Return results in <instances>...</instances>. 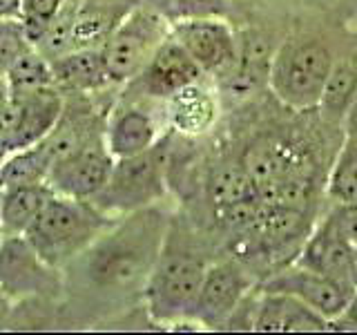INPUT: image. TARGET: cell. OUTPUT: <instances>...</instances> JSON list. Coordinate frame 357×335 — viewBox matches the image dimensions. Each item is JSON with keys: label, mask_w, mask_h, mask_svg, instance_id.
Here are the masks:
<instances>
[{"label": "cell", "mask_w": 357, "mask_h": 335, "mask_svg": "<svg viewBox=\"0 0 357 335\" xmlns=\"http://www.w3.org/2000/svg\"><path fill=\"white\" fill-rule=\"evenodd\" d=\"M33 43L20 18L0 20V72H7L22 54L29 52Z\"/></svg>", "instance_id": "27"}, {"label": "cell", "mask_w": 357, "mask_h": 335, "mask_svg": "<svg viewBox=\"0 0 357 335\" xmlns=\"http://www.w3.org/2000/svg\"><path fill=\"white\" fill-rule=\"evenodd\" d=\"M11 311V302L0 293V329H7V318Z\"/></svg>", "instance_id": "33"}, {"label": "cell", "mask_w": 357, "mask_h": 335, "mask_svg": "<svg viewBox=\"0 0 357 335\" xmlns=\"http://www.w3.org/2000/svg\"><path fill=\"white\" fill-rule=\"evenodd\" d=\"M261 290H273V293H288L297 299H301L310 308H315L319 315H324L328 322L342 315L351 299L349 290L337 286L333 279L324 277L317 271H310L306 266H286L282 271L268 275L261 286Z\"/></svg>", "instance_id": "14"}, {"label": "cell", "mask_w": 357, "mask_h": 335, "mask_svg": "<svg viewBox=\"0 0 357 335\" xmlns=\"http://www.w3.org/2000/svg\"><path fill=\"white\" fill-rule=\"evenodd\" d=\"M172 36L183 45L206 78L223 81L234 74L239 63V34L226 18H197L172 25Z\"/></svg>", "instance_id": "9"}, {"label": "cell", "mask_w": 357, "mask_h": 335, "mask_svg": "<svg viewBox=\"0 0 357 335\" xmlns=\"http://www.w3.org/2000/svg\"><path fill=\"white\" fill-rule=\"evenodd\" d=\"M355 251H357V246H355Z\"/></svg>", "instance_id": "37"}, {"label": "cell", "mask_w": 357, "mask_h": 335, "mask_svg": "<svg viewBox=\"0 0 357 335\" xmlns=\"http://www.w3.org/2000/svg\"><path fill=\"white\" fill-rule=\"evenodd\" d=\"M52 70L54 85L63 94H100L107 89H119L109 81L100 47H74L52 59Z\"/></svg>", "instance_id": "17"}, {"label": "cell", "mask_w": 357, "mask_h": 335, "mask_svg": "<svg viewBox=\"0 0 357 335\" xmlns=\"http://www.w3.org/2000/svg\"><path fill=\"white\" fill-rule=\"evenodd\" d=\"M65 5L67 0H25L20 20L33 45H38V40L45 36V31L50 29V25L61 14Z\"/></svg>", "instance_id": "28"}, {"label": "cell", "mask_w": 357, "mask_h": 335, "mask_svg": "<svg viewBox=\"0 0 357 335\" xmlns=\"http://www.w3.org/2000/svg\"><path fill=\"white\" fill-rule=\"evenodd\" d=\"M295 264L306 266L310 271H317L324 277L333 279L335 284L349 290L351 295L357 290V251L351 241H346L335 230L328 217H324L310 230Z\"/></svg>", "instance_id": "13"}, {"label": "cell", "mask_w": 357, "mask_h": 335, "mask_svg": "<svg viewBox=\"0 0 357 335\" xmlns=\"http://www.w3.org/2000/svg\"><path fill=\"white\" fill-rule=\"evenodd\" d=\"M3 76H5V83L9 87L11 96H22V94H29V92H36V89L54 85L52 61L36 47V45H33L29 52L22 54Z\"/></svg>", "instance_id": "25"}, {"label": "cell", "mask_w": 357, "mask_h": 335, "mask_svg": "<svg viewBox=\"0 0 357 335\" xmlns=\"http://www.w3.org/2000/svg\"><path fill=\"white\" fill-rule=\"evenodd\" d=\"M114 221L116 217L103 212L94 201L65 197L52 190L25 237L45 262L63 271Z\"/></svg>", "instance_id": "3"}, {"label": "cell", "mask_w": 357, "mask_h": 335, "mask_svg": "<svg viewBox=\"0 0 357 335\" xmlns=\"http://www.w3.org/2000/svg\"><path fill=\"white\" fill-rule=\"evenodd\" d=\"M170 34V22L141 0L100 47L112 85L123 87L134 81Z\"/></svg>", "instance_id": "6"}, {"label": "cell", "mask_w": 357, "mask_h": 335, "mask_svg": "<svg viewBox=\"0 0 357 335\" xmlns=\"http://www.w3.org/2000/svg\"><path fill=\"white\" fill-rule=\"evenodd\" d=\"M326 197L331 204L357 201V134L344 132L326 177Z\"/></svg>", "instance_id": "24"}, {"label": "cell", "mask_w": 357, "mask_h": 335, "mask_svg": "<svg viewBox=\"0 0 357 335\" xmlns=\"http://www.w3.org/2000/svg\"><path fill=\"white\" fill-rule=\"evenodd\" d=\"M0 78H3V72H0Z\"/></svg>", "instance_id": "36"}, {"label": "cell", "mask_w": 357, "mask_h": 335, "mask_svg": "<svg viewBox=\"0 0 357 335\" xmlns=\"http://www.w3.org/2000/svg\"><path fill=\"white\" fill-rule=\"evenodd\" d=\"M9 98H11V94H9V87H7L5 76H3V78H0V110L9 103Z\"/></svg>", "instance_id": "34"}, {"label": "cell", "mask_w": 357, "mask_h": 335, "mask_svg": "<svg viewBox=\"0 0 357 335\" xmlns=\"http://www.w3.org/2000/svg\"><path fill=\"white\" fill-rule=\"evenodd\" d=\"M201 78H206V74L201 72V67L195 63L183 45L170 34V38L156 50L152 61L143 67V72L128 85H123V89L165 103L167 98H172Z\"/></svg>", "instance_id": "11"}, {"label": "cell", "mask_w": 357, "mask_h": 335, "mask_svg": "<svg viewBox=\"0 0 357 335\" xmlns=\"http://www.w3.org/2000/svg\"><path fill=\"white\" fill-rule=\"evenodd\" d=\"M250 329L264 333H308L326 331L331 329V322L293 295L259 288V297L255 299L252 308Z\"/></svg>", "instance_id": "15"}, {"label": "cell", "mask_w": 357, "mask_h": 335, "mask_svg": "<svg viewBox=\"0 0 357 335\" xmlns=\"http://www.w3.org/2000/svg\"><path fill=\"white\" fill-rule=\"evenodd\" d=\"M154 11L170 22H185L197 18H223L230 9V0H145Z\"/></svg>", "instance_id": "26"}, {"label": "cell", "mask_w": 357, "mask_h": 335, "mask_svg": "<svg viewBox=\"0 0 357 335\" xmlns=\"http://www.w3.org/2000/svg\"><path fill=\"white\" fill-rule=\"evenodd\" d=\"M112 168H114V154L109 152L103 137L85 145L83 150L56 161L50 170L47 186L54 193L65 197L94 201L96 195L105 188Z\"/></svg>", "instance_id": "12"}, {"label": "cell", "mask_w": 357, "mask_h": 335, "mask_svg": "<svg viewBox=\"0 0 357 335\" xmlns=\"http://www.w3.org/2000/svg\"><path fill=\"white\" fill-rule=\"evenodd\" d=\"M11 98L16 103V130L9 143V152H16L40 143L52 132L63 112L65 94L52 85Z\"/></svg>", "instance_id": "16"}, {"label": "cell", "mask_w": 357, "mask_h": 335, "mask_svg": "<svg viewBox=\"0 0 357 335\" xmlns=\"http://www.w3.org/2000/svg\"><path fill=\"white\" fill-rule=\"evenodd\" d=\"M172 212L163 204L116 221L63 268L59 329L109 327L143 306Z\"/></svg>", "instance_id": "1"}, {"label": "cell", "mask_w": 357, "mask_h": 335, "mask_svg": "<svg viewBox=\"0 0 357 335\" xmlns=\"http://www.w3.org/2000/svg\"><path fill=\"white\" fill-rule=\"evenodd\" d=\"M210 255L185 217L172 215L161 253L145 288L143 308L154 324L192 322Z\"/></svg>", "instance_id": "2"}, {"label": "cell", "mask_w": 357, "mask_h": 335, "mask_svg": "<svg viewBox=\"0 0 357 335\" xmlns=\"http://www.w3.org/2000/svg\"><path fill=\"white\" fill-rule=\"evenodd\" d=\"M326 217L335 226L346 241L357 246V201H349V204H333Z\"/></svg>", "instance_id": "29"}, {"label": "cell", "mask_w": 357, "mask_h": 335, "mask_svg": "<svg viewBox=\"0 0 357 335\" xmlns=\"http://www.w3.org/2000/svg\"><path fill=\"white\" fill-rule=\"evenodd\" d=\"M174 130L165 132L145 152L114 159L105 188L96 195L94 204L112 217L163 204L170 193V152Z\"/></svg>", "instance_id": "4"}, {"label": "cell", "mask_w": 357, "mask_h": 335, "mask_svg": "<svg viewBox=\"0 0 357 335\" xmlns=\"http://www.w3.org/2000/svg\"><path fill=\"white\" fill-rule=\"evenodd\" d=\"M0 293L11 304L29 299L61 302L63 271L45 262L31 248L27 237H3L0 241Z\"/></svg>", "instance_id": "7"}, {"label": "cell", "mask_w": 357, "mask_h": 335, "mask_svg": "<svg viewBox=\"0 0 357 335\" xmlns=\"http://www.w3.org/2000/svg\"><path fill=\"white\" fill-rule=\"evenodd\" d=\"M139 3L141 0H78L74 47H103L112 31Z\"/></svg>", "instance_id": "19"}, {"label": "cell", "mask_w": 357, "mask_h": 335, "mask_svg": "<svg viewBox=\"0 0 357 335\" xmlns=\"http://www.w3.org/2000/svg\"><path fill=\"white\" fill-rule=\"evenodd\" d=\"M25 0H0V20L5 18H20Z\"/></svg>", "instance_id": "31"}, {"label": "cell", "mask_w": 357, "mask_h": 335, "mask_svg": "<svg viewBox=\"0 0 357 335\" xmlns=\"http://www.w3.org/2000/svg\"><path fill=\"white\" fill-rule=\"evenodd\" d=\"M252 195L259 193L243 159H221L210 168L206 179V197L215 212Z\"/></svg>", "instance_id": "22"}, {"label": "cell", "mask_w": 357, "mask_h": 335, "mask_svg": "<svg viewBox=\"0 0 357 335\" xmlns=\"http://www.w3.org/2000/svg\"><path fill=\"white\" fill-rule=\"evenodd\" d=\"M154 105L161 103L132 94L123 87L119 89L105 126V141L114 159L145 152L165 134L161 132Z\"/></svg>", "instance_id": "10"}, {"label": "cell", "mask_w": 357, "mask_h": 335, "mask_svg": "<svg viewBox=\"0 0 357 335\" xmlns=\"http://www.w3.org/2000/svg\"><path fill=\"white\" fill-rule=\"evenodd\" d=\"M357 96V63L353 59H335L331 76L317 105L321 123L331 130H344V121Z\"/></svg>", "instance_id": "21"}, {"label": "cell", "mask_w": 357, "mask_h": 335, "mask_svg": "<svg viewBox=\"0 0 357 335\" xmlns=\"http://www.w3.org/2000/svg\"><path fill=\"white\" fill-rule=\"evenodd\" d=\"M50 170H52V161L40 143L9 152L3 165V172H0V188L47 184Z\"/></svg>", "instance_id": "23"}, {"label": "cell", "mask_w": 357, "mask_h": 335, "mask_svg": "<svg viewBox=\"0 0 357 335\" xmlns=\"http://www.w3.org/2000/svg\"><path fill=\"white\" fill-rule=\"evenodd\" d=\"M335 56L326 40L317 36H290L277 45L271 85L277 100L290 110H317Z\"/></svg>", "instance_id": "5"}, {"label": "cell", "mask_w": 357, "mask_h": 335, "mask_svg": "<svg viewBox=\"0 0 357 335\" xmlns=\"http://www.w3.org/2000/svg\"><path fill=\"white\" fill-rule=\"evenodd\" d=\"M5 159H7V152L0 150V172H3V165H5Z\"/></svg>", "instance_id": "35"}, {"label": "cell", "mask_w": 357, "mask_h": 335, "mask_svg": "<svg viewBox=\"0 0 357 335\" xmlns=\"http://www.w3.org/2000/svg\"><path fill=\"white\" fill-rule=\"evenodd\" d=\"M167 112V123L178 137H199L215 126L219 114V103L215 92L204 83V78L188 85L163 103Z\"/></svg>", "instance_id": "18"}, {"label": "cell", "mask_w": 357, "mask_h": 335, "mask_svg": "<svg viewBox=\"0 0 357 335\" xmlns=\"http://www.w3.org/2000/svg\"><path fill=\"white\" fill-rule=\"evenodd\" d=\"M344 132L357 134V96H355L353 105L349 110V117H346V121H344Z\"/></svg>", "instance_id": "32"}, {"label": "cell", "mask_w": 357, "mask_h": 335, "mask_svg": "<svg viewBox=\"0 0 357 335\" xmlns=\"http://www.w3.org/2000/svg\"><path fill=\"white\" fill-rule=\"evenodd\" d=\"M252 288L255 277L237 257L212 262L199 290L192 322L212 331L228 329L241 304L250 297Z\"/></svg>", "instance_id": "8"}, {"label": "cell", "mask_w": 357, "mask_h": 335, "mask_svg": "<svg viewBox=\"0 0 357 335\" xmlns=\"http://www.w3.org/2000/svg\"><path fill=\"white\" fill-rule=\"evenodd\" d=\"M331 329H337V331H357V290L351 295L349 304L342 311L340 318H335L331 322Z\"/></svg>", "instance_id": "30"}, {"label": "cell", "mask_w": 357, "mask_h": 335, "mask_svg": "<svg viewBox=\"0 0 357 335\" xmlns=\"http://www.w3.org/2000/svg\"><path fill=\"white\" fill-rule=\"evenodd\" d=\"M52 188L47 184L0 188V221L3 237H25L31 223L36 221Z\"/></svg>", "instance_id": "20"}]
</instances>
